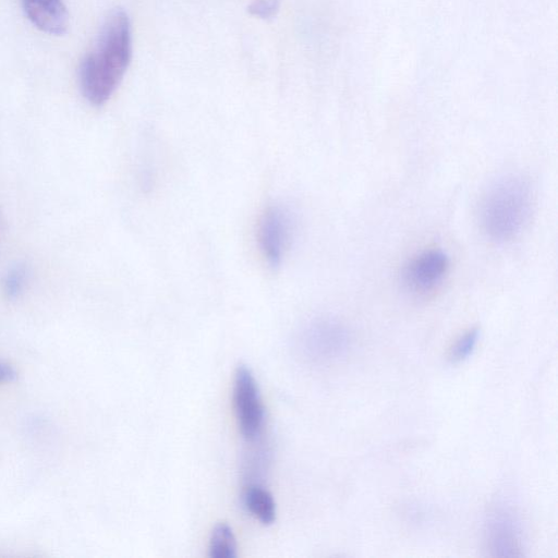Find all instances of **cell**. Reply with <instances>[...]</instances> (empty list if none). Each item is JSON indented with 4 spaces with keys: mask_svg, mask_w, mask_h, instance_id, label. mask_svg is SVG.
<instances>
[{
    "mask_svg": "<svg viewBox=\"0 0 558 558\" xmlns=\"http://www.w3.org/2000/svg\"><path fill=\"white\" fill-rule=\"evenodd\" d=\"M232 399L241 435L248 441L256 440L264 428L265 409L256 379L245 365L235 371Z\"/></svg>",
    "mask_w": 558,
    "mask_h": 558,
    "instance_id": "obj_3",
    "label": "cell"
},
{
    "mask_svg": "<svg viewBox=\"0 0 558 558\" xmlns=\"http://www.w3.org/2000/svg\"><path fill=\"white\" fill-rule=\"evenodd\" d=\"M28 20L40 31L61 35L69 25V14L62 0H21Z\"/></svg>",
    "mask_w": 558,
    "mask_h": 558,
    "instance_id": "obj_8",
    "label": "cell"
},
{
    "mask_svg": "<svg viewBox=\"0 0 558 558\" xmlns=\"http://www.w3.org/2000/svg\"><path fill=\"white\" fill-rule=\"evenodd\" d=\"M480 337L478 329H471L462 335L450 350L452 362H461L468 359L474 351Z\"/></svg>",
    "mask_w": 558,
    "mask_h": 558,
    "instance_id": "obj_11",
    "label": "cell"
},
{
    "mask_svg": "<svg viewBox=\"0 0 558 558\" xmlns=\"http://www.w3.org/2000/svg\"><path fill=\"white\" fill-rule=\"evenodd\" d=\"M246 510L259 522L270 524L276 519V504L272 495L260 485H250L243 494Z\"/></svg>",
    "mask_w": 558,
    "mask_h": 558,
    "instance_id": "obj_9",
    "label": "cell"
},
{
    "mask_svg": "<svg viewBox=\"0 0 558 558\" xmlns=\"http://www.w3.org/2000/svg\"><path fill=\"white\" fill-rule=\"evenodd\" d=\"M279 5L280 0H253L247 9L252 15L270 19L278 12Z\"/></svg>",
    "mask_w": 558,
    "mask_h": 558,
    "instance_id": "obj_12",
    "label": "cell"
},
{
    "mask_svg": "<svg viewBox=\"0 0 558 558\" xmlns=\"http://www.w3.org/2000/svg\"><path fill=\"white\" fill-rule=\"evenodd\" d=\"M294 222L290 210L281 205L269 207L260 218L258 243L267 263L278 267L290 247Z\"/></svg>",
    "mask_w": 558,
    "mask_h": 558,
    "instance_id": "obj_5",
    "label": "cell"
},
{
    "mask_svg": "<svg viewBox=\"0 0 558 558\" xmlns=\"http://www.w3.org/2000/svg\"><path fill=\"white\" fill-rule=\"evenodd\" d=\"M450 260L441 250H428L413 257L402 270V283L415 294L435 290L449 271Z\"/></svg>",
    "mask_w": 558,
    "mask_h": 558,
    "instance_id": "obj_7",
    "label": "cell"
},
{
    "mask_svg": "<svg viewBox=\"0 0 558 558\" xmlns=\"http://www.w3.org/2000/svg\"><path fill=\"white\" fill-rule=\"evenodd\" d=\"M15 378H16L15 369L11 365L0 361V383L12 381Z\"/></svg>",
    "mask_w": 558,
    "mask_h": 558,
    "instance_id": "obj_14",
    "label": "cell"
},
{
    "mask_svg": "<svg viewBox=\"0 0 558 558\" xmlns=\"http://www.w3.org/2000/svg\"><path fill=\"white\" fill-rule=\"evenodd\" d=\"M302 342L311 359L318 362H333L347 355L351 337L342 323L333 318H318L306 326Z\"/></svg>",
    "mask_w": 558,
    "mask_h": 558,
    "instance_id": "obj_4",
    "label": "cell"
},
{
    "mask_svg": "<svg viewBox=\"0 0 558 558\" xmlns=\"http://www.w3.org/2000/svg\"><path fill=\"white\" fill-rule=\"evenodd\" d=\"M485 538L487 548L495 557L523 555L521 523L513 510L507 506H497L488 513Z\"/></svg>",
    "mask_w": 558,
    "mask_h": 558,
    "instance_id": "obj_6",
    "label": "cell"
},
{
    "mask_svg": "<svg viewBox=\"0 0 558 558\" xmlns=\"http://www.w3.org/2000/svg\"><path fill=\"white\" fill-rule=\"evenodd\" d=\"M209 556L211 558L236 557V539L232 527L226 523H217L209 537Z\"/></svg>",
    "mask_w": 558,
    "mask_h": 558,
    "instance_id": "obj_10",
    "label": "cell"
},
{
    "mask_svg": "<svg viewBox=\"0 0 558 558\" xmlns=\"http://www.w3.org/2000/svg\"><path fill=\"white\" fill-rule=\"evenodd\" d=\"M132 57L128 14L117 9L105 20L93 49L80 66V85L86 100L104 105L122 81Z\"/></svg>",
    "mask_w": 558,
    "mask_h": 558,
    "instance_id": "obj_1",
    "label": "cell"
},
{
    "mask_svg": "<svg viewBox=\"0 0 558 558\" xmlns=\"http://www.w3.org/2000/svg\"><path fill=\"white\" fill-rule=\"evenodd\" d=\"M25 282V270L22 267L12 269L4 281L5 292L9 296H16L23 289Z\"/></svg>",
    "mask_w": 558,
    "mask_h": 558,
    "instance_id": "obj_13",
    "label": "cell"
},
{
    "mask_svg": "<svg viewBox=\"0 0 558 558\" xmlns=\"http://www.w3.org/2000/svg\"><path fill=\"white\" fill-rule=\"evenodd\" d=\"M531 209L532 192L529 182L519 175L505 177L495 182L482 199V229L493 241H510L524 229Z\"/></svg>",
    "mask_w": 558,
    "mask_h": 558,
    "instance_id": "obj_2",
    "label": "cell"
}]
</instances>
